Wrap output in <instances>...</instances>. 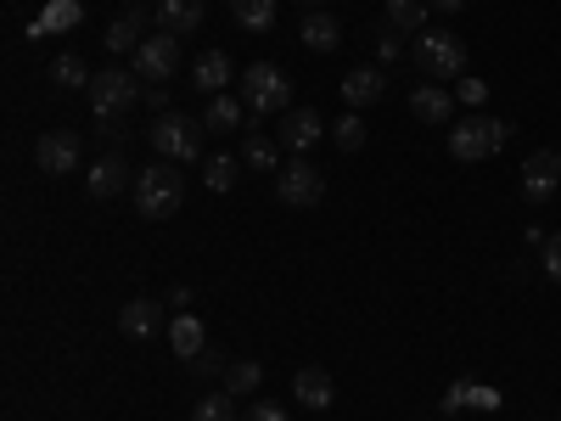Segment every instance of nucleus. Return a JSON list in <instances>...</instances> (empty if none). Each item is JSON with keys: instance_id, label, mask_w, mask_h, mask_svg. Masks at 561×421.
<instances>
[{"instance_id": "1", "label": "nucleus", "mask_w": 561, "mask_h": 421, "mask_svg": "<svg viewBox=\"0 0 561 421\" xmlns=\"http://www.w3.org/2000/svg\"><path fill=\"white\" fill-rule=\"evenodd\" d=\"M180 203H185V180L174 163H152L135 174V214L140 219H169V214H180Z\"/></svg>"}, {"instance_id": "2", "label": "nucleus", "mask_w": 561, "mask_h": 421, "mask_svg": "<svg viewBox=\"0 0 561 421\" xmlns=\"http://www.w3.org/2000/svg\"><path fill=\"white\" fill-rule=\"evenodd\" d=\"M203 118H185V113H158V124H152V147H158V158L163 163H197L203 158Z\"/></svg>"}, {"instance_id": "3", "label": "nucleus", "mask_w": 561, "mask_h": 421, "mask_svg": "<svg viewBox=\"0 0 561 421\" xmlns=\"http://www.w3.org/2000/svg\"><path fill=\"white\" fill-rule=\"evenodd\" d=\"M242 102H248V113H293V79L280 73L275 62H253L248 73H242Z\"/></svg>"}, {"instance_id": "4", "label": "nucleus", "mask_w": 561, "mask_h": 421, "mask_svg": "<svg viewBox=\"0 0 561 421\" xmlns=\"http://www.w3.org/2000/svg\"><path fill=\"white\" fill-rule=\"evenodd\" d=\"M511 140V124H494V118H466V124H449V158L455 163H483L489 152H500Z\"/></svg>"}, {"instance_id": "5", "label": "nucleus", "mask_w": 561, "mask_h": 421, "mask_svg": "<svg viewBox=\"0 0 561 421\" xmlns=\"http://www.w3.org/2000/svg\"><path fill=\"white\" fill-rule=\"evenodd\" d=\"M84 96H90V113H96L107 129L140 102V84H135V73H118V68H107V73H96V79H90V90H84Z\"/></svg>"}, {"instance_id": "6", "label": "nucleus", "mask_w": 561, "mask_h": 421, "mask_svg": "<svg viewBox=\"0 0 561 421\" xmlns=\"http://www.w3.org/2000/svg\"><path fill=\"white\" fill-rule=\"evenodd\" d=\"M415 68L427 79H466V45L455 34H415Z\"/></svg>"}, {"instance_id": "7", "label": "nucleus", "mask_w": 561, "mask_h": 421, "mask_svg": "<svg viewBox=\"0 0 561 421\" xmlns=\"http://www.w3.org/2000/svg\"><path fill=\"white\" fill-rule=\"evenodd\" d=\"M174 68H180V34H147L135 45V79H147V84H163V79H174Z\"/></svg>"}, {"instance_id": "8", "label": "nucleus", "mask_w": 561, "mask_h": 421, "mask_svg": "<svg viewBox=\"0 0 561 421\" xmlns=\"http://www.w3.org/2000/svg\"><path fill=\"white\" fill-rule=\"evenodd\" d=\"M556 192H561V152H556V147L528 152V163H523V197H528L534 208H550Z\"/></svg>"}, {"instance_id": "9", "label": "nucleus", "mask_w": 561, "mask_h": 421, "mask_svg": "<svg viewBox=\"0 0 561 421\" xmlns=\"http://www.w3.org/2000/svg\"><path fill=\"white\" fill-rule=\"evenodd\" d=\"M275 197L280 203H287V208H314L320 197H325V180H320V169L314 163H287V169H280L275 174Z\"/></svg>"}, {"instance_id": "10", "label": "nucleus", "mask_w": 561, "mask_h": 421, "mask_svg": "<svg viewBox=\"0 0 561 421\" xmlns=\"http://www.w3.org/2000/svg\"><path fill=\"white\" fill-rule=\"evenodd\" d=\"M34 163H39L45 174H73V169H79V135H73V129H45V135L34 140Z\"/></svg>"}, {"instance_id": "11", "label": "nucleus", "mask_w": 561, "mask_h": 421, "mask_svg": "<svg viewBox=\"0 0 561 421\" xmlns=\"http://www.w3.org/2000/svg\"><path fill=\"white\" fill-rule=\"evenodd\" d=\"M320 135H325V118H320L314 107H293V113H280V129H275V140H280L287 152H298V158L314 147Z\"/></svg>"}, {"instance_id": "12", "label": "nucleus", "mask_w": 561, "mask_h": 421, "mask_svg": "<svg viewBox=\"0 0 561 421\" xmlns=\"http://www.w3.org/2000/svg\"><path fill=\"white\" fill-rule=\"evenodd\" d=\"M79 23H84L79 0H45L39 18L28 23V39H51V34H68V29H79Z\"/></svg>"}, {"instance_id": "13", "label": "nucleus", "mask_w": 561, "mask_h": 421, "mask_svg": "<svg viewBox=\"0 0 561 421\" xmlns=\"http://www.w3.org/2000/svg\"><path fill=\"white\" fill-rule=\"evenodd\" d=\"M388 96V79H382V68H354L348 79H343V107L348 113H359V107H377Z\"/></svg>"}, {"instance_id": "14", "label": "nucleus", "mask_w": 561, "mask_h": 421, "mask_svg": "<svg viewBox=\"0 0 561 421\" xmlns=\"http://www.w3.org/2000/svg\"><path fill=\"white\" fill-rule=\"evenodd\" d=\"M158 326H163V309H158L152 298H129V304L118 309V332H124V338H135V343L158 338Z\"/></svg>"}, {"instance_id": "15", "label": "nucleus", "mask_w": 561, "mask_h": 421, "mask_svg": "<svg viewBox=\"0 0 561 421\" xmlns=\"http://www.w3.org/2000/svg\"><path fill=\"white\" fill-rule=\"evenodd\" d=\"M444 416H460V410H500V394L489 383H449V394L438 399Z\"/></svg>"}, {"instance_id": "16", "label": "nucleus", "mask_w": 561, "mask_h": 421, "mask_svg": "<svg viewBox=\"0 0 561 421\" xmlns=\"http://www.w3.org/2000/svg\"><path fill=\"white\" fill-rule=\"evenodd\" d=\"M410 113H415L421 124H449L455 96H449L444 84H415V90H410Z\"/></svg>"}, {"instance_id": "17", "label": "nucleus", "mask_w": 561, "mask_h": 421, "mask_svg": "<svg viewBox=\"0 0 561 421\" xmlns=\"http://www.w3.org/2000/svg\"><path fill=\"white\" fill-rule=\"evenodd\" d=\"M169 349H174V354H180L185 365H192V360H197V354L208 349V332H203V320H197V315H174V320H169Z\"/></svg>"}, {"instance_id": "18", "label": "nucleus", "mask_w": 561, "mask_h": 421, "mask_svg": "<svg viewBox=\"0 0 561 421\" xmlns=\"http://www.w3.org/2000/svg\"><path fill=\"white\" fill-rule=\"evenodd\" d=\"M158 29L163 34H197L203 29V0H158Z\"/></svg>"}, {"instance_id": "19", "label": "nucleus", "mask_w": 561, "mask_h": 421, "mask_svg": "<svg viewBox=\"0 0 561 421\" xmlns=\"http://www.w3.org/2000/svg\"><path fill=\"white\" fill-rule=\"evenodd\" d=\"M147 18H152L147 7H124V18L102 34V45H107V52H135V45L147 39V34H140V29H147Z\"/></svg>"}, {"instance_id": "20", "label": "nucleus", "mask_w": 561, "mask_h": 421, "mask_svg": "<svg viewBox=\"0 0 561 421\" xmlns=\"http://www.w3.org/2000/svg\"><path fill=\"white\" fill-rule=\"evenodd\" d=\"M298 34H304V45H309V52H320V57H325V52H337V45H343V23H337L332 12H309Z\"/></svg>"}, {"instance_id": "21", "label": "nucleus", "mask_w": 561, "mask_h": 421, "mask_svg": "<svg viewBox=\"0 0 561 421\" xmlns=\"http://www.w3.org/2000/svg\"><path fill=\"white\" fill-rule=\"evenodd\" d=\"M293 394H298L304 410H325V405H332V377H325L320 365H304L293 377Z\"/></svg>"}, {"instance_id": "22", "label": "nucleus", "mask_w": 561, "mask_h": 421, "mask_svg": "<svg viewBox=\"0 0 561 421\" xmlns=\"http://www.w3.org/2000/svg\"><path fill=\"white\" fill-rule=\"evenodd\" d=\"M192 84L203 90V96H225V84H230V57H225V52H203L197 68H192Z\"/></svg>"}, {"instance_id": "23", "label": "nucleus", "mask_w": 561, "mask_h": 421, "mask_svg": "<svg viewBox=\"0 0 561 421\" xmlns=\"http://www.w3.org/2000/svg\"><path fill=\"white\" fill-rule=\"evenodd\" d=\"M118 192H124V158H118V152H107V158L90 163V197L107 203V197H118Z\"/></svg>"}, {"instance_id": "24", "label": "nucleus", "mask_w": 561, "mask_h": 421, "mask_svg": "<svg viewBox=\"0 0 561 421\" xmlns=\"http://www.w3.org/2000/svg\"><path fill=\"white\" fill-rule=\"evenodd\" d=\"M242 118H248V102H237V96H208L203 124H208L214 135H225V129H242Z\"/></svg>"}, {"instance_id": "25", "label": "nucleus", "mask_w": 561, "mask_h": 421, "mask_svg": "<svg viewBox=\"0 0 561 421\" xmlns=\"http://www.w3.org/2000/svg\"><path fill=\"white\" fill-rule=\"evenodd\" d=\"M230 18H237V29H248V34H264L275 23V0H230Z\"/></svg>"}, {"instance_id": "26", "label": "nucleus", "mask_w": 561, "mask_h": 421, "mask_svg": "<svg viewBox=\"0 0 561 421\" xmlns=\"http://www.w3.org/2000/svg\"><path fill=\"white\" fill-rule=\"evenodd\" d=\"M264 388V365L259 360H230L225 365V394H259Z\"/></svg>"}, {"instance_id": "27", "label": "nucleus", "mask_w": 561, "mask_h": 421, "mask_svg": "<svg viewBox=\"0 0 561 421\" xmlns=\"http://www.w3.org/2000/svg\"><path fill=\"white\" fill-rule=\"evenodd\" d=\"M51 79H57L62 90H79V84L90 90V79H96V73H90V68H84V57H73V52H62V57L51 62Z\"/></svg>"}, {"instance_id": "28", "label": "nucleus", "mask_w": 561, "mask_h": 421, "mask_svg": "<svg viewBox=\"0 0 561 421\" xmlns=\"http://www.w3.org/2000/svg\"><path fill=\"white\" fill-rule=\"evenodd\" d=\"M388 23L404 29V34H415L421 23H427V0H388Z\"/></svg>"}, {"instance_id": "29", "label": "nucleus", "mask_w": 561, "mask_h": 421, "mask_svg": "<svg viewBox=\"0 0 561 421\" xmlns=\"http://www.w3.org/2000/svg\"><path fill=\"white\" fill-rule=\"evenodd\" d=\"M237 174H242V163H237V158H208V163H203L208 192H230V185H237Z\"/></svg>"}, {"instance_id": "30", "label": "nucleus", "mask_w": 561, "mask_h": 421, "mask_svg": "<svg viewBox=\"0 0 561 421\" xmlns=\"http://www.w3.org/2000/svg\"><path fill=\"white\" fill-rule=\"evenodd\" d=\"M332 140H337L343 152H359V147H365V118H359V113H343V118L332 124Z\"/></svg>"}, {"instance_id": "31", "label": "nucleus", "mask_w": 561, "mask_h": 421, "mask_svg": "<svg viewBox=\"0 0 561 421\" xmlns=\"http://www.w3.org/2000/svg\"><path fill=\"white\" fill-rule=\"evenodd\" d=\"M242 163H253V169H275V140H264V135H248ZM275 174H280V169H275Z\"/></svg>"}, {"instance_id": "32", "label": "nucleus", "mask_w": 561, "mask_h": 421, "mask_svg": "<svg viewBox=\"0 0 561 421\" xmlns=\"http://www.w3.org/2000/svg\"><path fill=\"white\" fill-rule=\"evenodd\" d=\"M197 421H237V410H230V394H203V399H197Z\"/></svg>"}, {"instance_id": "33", "label": "nucleus", "mask_w": 561, "mask_h": 421, "mask_svg": "<svg viewBox=\"0 0 561 421\" xmlns=\"http://www.w3.org/2000/svg\"><path fill=\"white\" fill-rule=\"evenodd\" d=\"M455 102L483 107V102H489V79H460V84H455Z\"/></svg>"}, {"instance_id": "34", "label": "nucleus", "mask_w": 561, "mask_h": 421, "mask_svg": "<svg viewBox=\"0 0 561 421\" xmlns=\"http://www.w3.org/2000/svg\"><path fill=\"white\" fill-rule=\"evenodd\" d=\"M242 421H293V416H287V405H275V399H253V410Z\"/></svg>"}, {"instance_id": "35", "label": "nucleus", "mask_w": 561, "mask_h": 421, "mask_svg": "<svg viewBox=\"0 0 561 421\" xmlns=\"http://www.w3.org/2000/svg\"><path fill=\"white\" fill-rule=\"evenodd\" d=\"M545 275H550V281H561V230L545 242Z\"/></svg>"}, {"instance_id": "36", "label": "nucleus", "mask_w": 561, "mask_h": 421, "mask_svg": "<svg viewBox=\"0 0 561 421\" xmlns=\"http://www.w3.org/2000/svg\"><path fill=\"white\" fill-rule=\"evenodd\" d=\"M219 365H225V360H219V354H208V349H203V354L192 360V371H197V377H214V371H219Z\"/></svg>"}, {"instance_id": "37", "label": "nucleus", "mask_w": 561, "mask_h": 421, "mask_svg": "<svg viewBox=\"0 0 561 421\" xmlns=\"http://www.w3.org/2000/svg\"><path fill=\"white\" fill-rule=\"evenodd\" d=\"M377 57H382V62H399V39H393V34H377Z\"/></svg>"}, {"instance_id": "38", "label": "nucleus", "mask_w": 561, "mask_h": 421, "mask_svg": "<svg viewBox=\"0 0 561 421\" xmlns=\"http://www.w3.org/2000/svg\"><path fill=\"white\" fill-rule=\"evenodd\" d=\"M427 7H438V12H460L466 0H427Z\"/></svg>"}, {"instance_id": "39", "label": "nucleus", "mask_w": 561, "mask_h": 421, "mask_svg": "<svg viewBox=\"0 0 561 421\" xmlns=\"http://www.w3.org/2000/svg\"><path fill=\"white\" fill-rule=\"evenodd\" d=\"M298 7H309V12H320V7H325V0H298Z\"/></svg>"}]
</instances>
